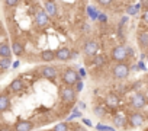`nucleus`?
Returning a JSON list of instances; mask_svg holds the SVG:
<instances>
[{
    "mask_svg": "<svg viewBox=\"0 0 148 131\" xmlns=\"http://www.w3.org/2000/svg\"><path fill=\"white\" fill-rule=\"evenodd\" d=\"M105 105H106L110 111H115V109L119 106V96H118L115 92H109V93L105 96Z\"/></svg>",
    "mask_w": 148,
    "mask_h": 131,
    "instance_id": "6",
    "label": "nucleus"
},
{
    "mask_svg": "<svg viewBox=\"0 0 148 131\" xmlns=\"http://www.w3.org/2000/svg\"><path fill=\"white\" fill-rule=\"evenodd\" d=\"M12 66V58H5V57H0V69H2V74Z\"/></svg>",
    "mask_w": 148,
    "mask_h": 131,
    "instance_id": "13",
    "label": "nucleus"
},
{
    "mask_svg": "<svg viewBox=\"0 0 148 131\" xmlns=\"http://www.w3.org/2000/svg\"><path fill=\"white\" fill-rule=\"evenodd\" d=\"M97 50H99V45H97V42L95 41V39H87L86 42H84V45H83V51H84V54L90 58V57H93L96 52H97Z\"/></svg>",
    "mask_w": 148,
    "mask_h": 131,
    "instance_id": "7",
    "label": "nucleus"
},
{
    "mask_svg": "<svg viewBox=\"0 0 148 131\" xmlns=\"http://www.w3.org/2000/svg\"><path fill=\"white\" fill-rule=\"evenodd\" d=\"M61 80H62V83H64L65 86H73V88H74L82 79H80V76L77 74L76 70H73L71 67H65L64 72H62Z\"/></svg>",
    "mask_w": 148,
    "mask_h": 131,
    "instance_id": "1",
    "label": "nucleus"
},
{
    "mask_svg": "<svg viewBox=\"0 0 148 131\" xmlns=\"http://www.w3.org/2000/svg\"><path fill=\"white\" fill-rule=\"evenodd\" d=\"M138 45L142 51L148 52V32H139L138 31Z\"/></svg>",
    "mask_w": 148,
    "mask_h": 131,
    "instance_id": "10",
    "label": "nucleus"
},
{
    "mask_svg": "<svg viewBox=\"0 0 148 131\" xmlns=\"http://www.w3.org/2000/svg\"><path fill=\"white\" fill-rule=\"evenodd\" d=\"M12 51H13V54H15L16 57H19V58H23V55L26 54L25 47H23L21 42H16V41H12Z\"/></svg>",
    "mask_w": 148,
    "mask_h": 131,
    "instance_id": "11",
    "label": "nucleus"
},
{
    "mask_svg": "<svg viewBox=\"0 0 148 131\" xmlns=\"http://www.w3.org/2000/svg\"><path fill=\"white\" fill-rule=\"evenodd\" d=\"M71 52H73L71 48H67V47L58 48V50L55 51V58H57L58 61H67V60L71 58Z\"/></svg>",
    "mask_w": 148,
    "mask_h": 131,
    "instance_id": "8",
    "label": "nucleus"
},
{
    "mask_svg": "<svg viewBox=\"0 0 148 131\" xmlns=\"http://www.w3.org/2000/svg\"><path fill=\"white\" fill-rule=\"evenodd\" d=\"M39 55H41V61H45V63L57 60L55 58V51H52V50H44V51L39 52Z\"/></svg>",
    "mask_w": 148,
    "mask_h": 131,
    "instance_id": "12",
    "label": "nucleus"
},
{
    "mask_svg": "<svg viewBox=\"0 0 148 131\" xmlns=\"http://www.w3.org/2000/svg\"><path fill=\"white\" fill-rule=\"evenodd\" d=\"M126 115H128V127H129V128L142 127L144 122L147 121V118L144 117V114L139 112V111H132V112H129V114H126Z\"/></svg>",
    "mask_w": 148,
    "mask_h": 131,
    "instance_id": "3",
    "label": "nucleus"
},
{
    "mask_svg": "<svg viewBox=\"0 0 148 131\" xmlns=\"http://www.w3.org/2000/svg\"><path fill=\"white\" fill-rule=\"evenodd\" d=\"M147 58H148V52H147Z\"/></svg>",
    "mask_w": 148,
    "mask_h": 131,
    "instance_id": "17",
    "label": "nucleus"
},
{
    "mask_svg": "<svg viewBox=\"0 0 148 131\" xmlns=\"http://www.w3.org/2000/svg\"><path fill=\"white\" fill-rule=\"evenodd\" d=\"M62 99L68 105L74 106V103H76V101H77V90L74 89L73 86H65L64 85V88H62Z\"/></svg>",
    "mask_w": 148,
    "mask_h": 131,
    "instance_id": "5",
    "label": "nucleus"
},
{
    "mask_svg": "<svg viewBox=\"0 0 148 131\" xmlns=\"http://www.w3.org/2000/svg\"><path fill=\"white\" fill-rule=\"evenodd\" d=\"M68 128H70V125H68L67 122H60V124H57L52 130H54V131H68Z\"/></svg>",
    "mask_w": 148,
    "mask_h": 131,
    "instance_id": "14",
    "label": "nucleus"
},
{
    "mask_svg": "<svg viewBox=\"0 0 148 131\" xmlns=\"http://www.w3.org/2000/svg\"><path fill=\"white\" fill-rule=\"evenodd\" d=\"M129 64H125V63H116V64H113L112 66V76L115 77V79H119V80H122V79H126L128 76H129Z\"/></svg>",
    "mask_w": 148,
    "mask_h": 131,
    "instance_id": "2",
    "label": "nucleus"
},
{
    "mask_svg": "<svg viewBox=\"0 0 148 131\" xmlns=\"http://www.w3.org/2000/svg\"><path fill=\"white\" fill-rule=\"evenodd\" d=\"M71 131H87V130L83 125H80V124H74L73 128H71Z\"/></svg>",
    "mask_w": 148,
    "mask_h": 131,
    "instance_id": "15",
    "label": "nucleus"
},
{
    "mask_svg": "<svg viewBox=\"0 0 148 131\" xmlns=\"http://www.w3.org/2000/svg\"><path fill=\"white\" fill-rule=\"evenodd\" d=\"M74 89L77 90V93H79V92H82V89H83V82L80 80V82H79V83H77L76 86H74Z\"/></svg>",
    "mask_w": 148,
    "mask_h": 131,
    "instance_id": "16",
    "label": "nucleus"
},
{
    "mask_svg": "<svg viewBox=\"0 0 148 131\" xmlns=\"http://www.w3.org/2000/svg\"><path fill=\"white\" fill-rule=\"evenodd\" d=\"M44 9L49 15V18H57V15H58V3L57 2H44Z\"/></svg>",
    "mask_w": 148,
    "mask_h": 131,
    "instance_id": "9",
    "label": "nucleus"
},
{
    "mask_svg": "<svg viewBox=\"0 0 148 131\" xmlns=\"http://www.w3.org/2000/svg\"><path fill=\"white\" fill-rule=\"evenodd\" d=\"M110 58L116 63H125L126 60L129 61L128 58V52H126V47H122V45H116L112 48L110 51Z\"/></svg>",
    "mask_w": 148,
    "mask_h": 131,
    "instance_id": "4",
    "label": "nucleus"
}]
</instances>
